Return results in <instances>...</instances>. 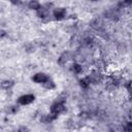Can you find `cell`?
I'll list each match as a JSON object with an SVG mask.
<instances>
[{"mask_svg": "<svg viewBox=\"0 0 132 132\" xmlns=\"http://www.w3.org/2000/svg\"><path fill=\"white\" fill-rule=\"evenodd\" d=\"M34 101H35V95L34 94H24V95H21L16 99V103L21 106L30 105Z\"/></svg>", "mask_w": 132, "mask_h": 132, "instance_id": "obj_1", "label": "cell"}, {"mask_svg": "<svg viewBox=\"0 0 132 132\" xmlns=\"http://www.w3.org/2000/svg\"><path fill=\"white\" fill-rule=\"evenodd\" d=\"M52 15L56 21H62L66 18L67 15V10L65 7L62 6H58V7H54L53 11H52Z\"/></svg>", "mask_w": 132, "mask_h": 132, "instance_id": "obj_2", "label": "cell"}, {"mask_svg": "<svg viewBox=\"0 0 132 132\" xmlns=\"http://www.w3.org/2000/svg\"><path fill=\"white\" fill-rule=\"evenodd\" d=\"M51 113L54 114L55 117L61 114L62 112H64L65 110V105H64V102L63 101H55L52 105H51Z\"/></svg>", "mask_w": 132, "mask_h": 132, "instance_id": "obj_3", "label": "cell"}, {"mask_svg": "<svg viewBox=\"0 0 132 132\" xmlns=\"http://www.w3.org/2000/svg\"><path fill=\"white\" fill-rule=\"evenodd\" d=\"M50 78V76L44 73V72H36L34 73L32 76H31V80L34 82V84H37V85H43L47 79Z\"/></svg>", "mask_w": 132, "mask_h": 132, "instance_id": "obj_4", "label": "cell"}, {"mask_svg": "<svg viewBox=\"0 0 132 132\" xmlns=\"http://www.w3.org/2000/svg\"><path fill=\"white\" fill-rule=\"evenodd\" d=\"M36 12V15H37V18H39V19H41V20H44V19H47L48 16H50V9L47 8V7H45L44 5H42L37 11H35Z\"/></svg>", "mask_w": 132, "mask_h": 132, "instance_id": "obj_5", "label": "cell"}, {"mask_svg": "<svg viewBox=\"0 0 132 132\" xmlns=\"http://www.w3.org/2000/svg\"><path fill=\"white\" fill-rule=\"evenodd\" d=\"M41 3L38 1V0H29L28 1V8L30 10H34V11H37L40 7H41Z\"/></svg>", "mask_w": 132, "mask_h": 132, "instance_id": "obj_6", "label": "cell"}, {"mask_svg": "<svg viewBox=\"0 0 132 132\" xmlns=\"http://www.w3.org/2000/svg\"><path fill=\"white\" fill-rule=\"evenodd\" d=\"M13 85H14V81L12 79H8L7 78V79H3L1 81V88L3 90H9V89H11L13 87Z\"/></svg>", "mask_w": 132, "mask_h": 132, "instance_id": "obj_7", "label": "cell"}, {"mask_svg": "<svg viewBox=\"0 0 132 132\" xmlns=\"http://www.w3.org/2000/svg\"><path fill=\"white\" fill-rule=\"evenodd\" d=\"M42 88L45 89V90H47V91H52V90H54V89L56 88V84H55V81L50 77V78L42 85Z\"/></svg>", "mask_w": 132, "mask_h": 132, "instance_id": "obj_8", "label": "cell"}, {"mask_svg": "<svg viewBox=\"0 0 132 132\" xmlns=\"http://www.w3.org/2000/svg\"><path fill=\"white\" fill-rule=\"evenodd\" d=\"M20 106H21V105H19L18 103H16V104H14V105H9V106H7V109H6V111H7V113H10V114H14V113H16V112L19 111V109H20Z\"/></svg>", "mask_w": 132, "mask_h": 132, "instance_id": "obj_9", "label": "cell"}, {"mask_svg": "<svg viewBox=\"0 0 132 132\" xmlns=\"http://www.w3.org/2000/svg\"><path fill=\"white\" fill-rule=\"evenodd\" d=\"M71 71L72 72H74L75 74H79L81 71H82V66L80 65V64H78V63H73L72 65H71Z\"/></svg>", "mask_w": 132, "mask_h": 132, "instance_id": "obj_10", "label": "cell"}, {"mask_svg": "<svg viewBox=\"0 0 132 132\" xmlns=\"http://www.w3.org/2000/svg\"><path fill=\"white\" fill-rule=\"evenodd\" d=\"M91 84V79L89 77H82L79 79V86L82 89H87Z\"/></svg>", "mask_w": 132, "mask_h": 132, "instance_id": "obj_11", "label": "cell"}, {"mask_svg": "<svg viewBox=\"0 0 132 132\" xmlns=\"http://www.w3.org/2000/svg\"><path fill=\"white\" fill-rule=\"evenodd\" d=\"M12 5H14V6H20V5H22L23 4V0H8Z\"/></svg>", "mask_w": 132, "mask_h": 132, "instance_id": "obj_12", "label": "cell"}, {"mask_svg": "<svg viewBox=\"0 0 132 132\" xmlns=\"http://www.w3.org/2000/svg\"><path fill=\"white\" fill-rule=\"evenodd\" d=\"M125 130L127 131H132V122H128L125 126Z\"/></svg>", "mask_w": 132, "mask_h": 132, "instance_id": "obj_13", "label": "cell"}, {"mask_svg": "<svg viewBox=\"0 0 132 132\" xmlns=\"http://www.w3.org/2000/svg\"><path fill=\"white\" fill-rule=\"evenodd\" d=\"M6 35V33H5V31L4 30H1V35H0V37L1 38H4V36Z\"/></svg>", "mask_w": 132, "mask_h": 132, "instance_id": "obj_14", "label": "cell"}, {"mask_svg": "<svg viewBox=\"0 0 132 132\" xmlns=\"http://www.w3.org/2000/svg\"><path fill=\"white\" fill-rule=\"evenodd\" d=\"M90 2H97V1H99V0H89Z\"/></svg>", "mask_w": 132, "mask_h": 132, "instance_id": "obj_15", "label": "cell"}]
</instances>
